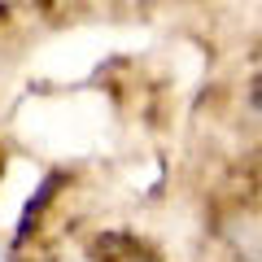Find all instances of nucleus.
<instances>
[{"mask_svg": "<svg viewBox=\"0 0 262 262\" xmlns=\"http://www.w3.org/2000/svg\"><path fill=\"white\" fill-rule=\"evenodd\" d=\"M0 262H9V258H5V253H0Z\"/></svg>", "mask_w": 262, "mask_h": 262, "instance_id": "nucleus-1", "label": "nucleus"}]
</instances>
